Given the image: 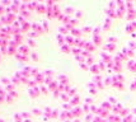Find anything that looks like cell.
<instances>
[{
    "instance_id": "cell-1",
    "label": "cell",
    "mask_w": 136,
    "mask_h": 122,
    "mask_svg": "<svg viewBox=\"0 0 136 122\" xmlns=\"http://www.w3.org/2000/svg\"><path fill=\"white\" fill-rule=\"evenodd\" d=\"M36 10H37L38 13H46V10H47V5H46V3H39Z\"/></svg>"
},
{
    "instance_id": "cell-2",
    "label": "cell",
    "mask_w": 136,
    "mask_h": 122,
    "mask_svg": "<svg viewBox=\"0 0 136 122\" xmlns=\"http://www.w3.org/2000/svg\"><path fill=\"white\" fill-rule=\"evenodd\" d=\"M38 4H39L38 1H36V0H32L31 3H28V4H27V8H28V10L31 12V10H33V9H37Z\"/></svg>"
},
{
    "instance_id": "cell-3",
    "label": "cell",
    "mask_w": 136,
    "mask_h": 122,
    "mask_svg": "<svg viewBox=\"0 0 136 122\" xmlns=\"http://www.w3.org/2000/svg\"><path fill=\"white\" fill-rule=\"evenodd\" d=\"M12 1L13 0H0V4L7 8V7H9V5H12Z\"/></svg>"
},
{
    "instance_id": "cell-4",
    "label": "cell",
    "mask_w": 136,
    "mask_h": 122,
    "mask_svg": "<svg viewBox=\"0 0 136 122\" xmlns=\"http://www.w3.org/2000/svg\"><path fill=\"white\" fill-rule=\"evenodd\" d=\"M17 20H18V22H19V23H20V24H23V23H24V22H27L28 19H26V18H24V17H23V15H20V14H18V15H17Z\"/></svg>"
},
{
    "instance_id": "cell-5",
    "label": "cell",
    "mask_w": 136,
    "mask_h": 122,
    "mask_svg": "<svg viewBox=\"0 0 136 122\" xmlns=\"http://www.w3.org/2000/svg\"><path fill=\"white\" fill-rule=\"evenodd\" d=\"M29 27H31V23H29V22H24V23L23 24H22L20 26V29H23V31H26V29H28V28H29Z\"/></svg>"
},
{
    "instance_id": "cell-6",
    "label": "cell",
    "mask_w": 136,
    "mask_h": 122,
    "mask_svg": "<svg viewBox=\"0 0 136 122\" xmlns=\"http://www.w3.org/2000/svg\"><path fill=\"white\" fill-rule=\"evenodd\" d=\"M20 15H23L26 19H28V17H29V10H22V12H19Z\"/></svg>"
},
{
    "instance_id": "cell-7",
    "label": "cell",
    "mask_w": 136,
    "mask_h": 122,
    "mask_svg": "<svg viewBox=\"0 0 136 122\" xmlns=\"http://www.w3.org/2000/svg\"><path fill=\"white\" fill-rule=\"evenodd\" d=\"M31 27L33 28V31H37V29L39 28V24L37 23V22H32V23H31Z\"/></svg>"
},
{
    "instance_id": "cell-8",
    "label": "cell",
    "mask_w": 136,
    "mask_h": 122,
    "mask_svg": "<svg viewBox=\"0 0 136 122\" xmlns=\"http://www.w3.org/2000/svg\"><path fill=\"white\" fill-rule=\"evenodd\" d=\"M5 14V7L0 4V15H4Z\"/></svg>"
},
{
    "instance_id": "cell-9",
    "label": "cell",
    "mask_w": 136,
    "mask_h": 122,
    "mask_svg": "<svg viewBox=\"0 0 136 122\" xmlns=\"http://www.w3.org/2000/svg\"><path fill=\"white\" fill-rule=\"evenodd\" d=\"M41 23H42V26H43V28H45V29H47V28H48V24H47L46 19H43V20L41 22Z\"/></svg>"
},
{
    "instance_id": "cell-10",
    "label": "cell",
    "mask_w": 136,
    "mask_h": 122,
    "mask_svg": "<svg viewBox=\"0 0 136 122\" xmlns=\"http://www.w3.org/2000/svg\"><path fill=\"white\" fill-rule=\"evenodd\" d=\"M28 36H29V37H36V36H37V32H35V31H29Z\"/></svg>"
},
{
    "instance_id": "cell-11",
    "label": "cell",
    "mask_w": 136,
    "mask_h": 122,
    "mask_svg": "<svg viewBox=\"0 0 136 122\" xmlns=\"http://www.w3.org/2000/svg\"><path fill=\"white\" fill-rule=\"evenodd\" d=\"M28 43H29V45H32V46L35 45V42H33V40H31V38H29V41H28Z\"/></svg>"
},
{
    "instance_id": "cell-12",
    "label": "cell",
    "mask_w": 136,
    "mask_h": 122,
    "mask_svg": "<svg viewBox=\"0 0 136 122\" xmlns=\"http://www.w3.org/2000/svg\"><path fill=\"white\" fill-rule=\"evenodd\" d=\"M22 1H23V3H26V4H28V3H31L32 0H22Z\"/></svg>"
},
{
    "instance_id": "cell-13",
    "label": "cell",
    "mask_w": 136,
    "mask_h": 122,
    "mask_svg": "<svg viewBox=\"0 0 136 122\" xmlns=\"http://www.w3.org/2000/svg\"><path fill=\"white\" fill-rule=\"evenodd\" d=\"M36 1H38V3H45V0H36Z\"/></svg>"
},
{
    "instance_id": "cell-14",
    "label": "cell",
    "mask_w": 136,
    "mask_h": 122,
    "mask_svg": "<svg viewBox=\"0 0 136 122\" xmlns=\"http://www.w3.org/2000/svg\"><path fill=\"white\" fill-rule=\"evenodd\" d=\"M0 28H1V22H0Z\"/></svg>"
}]
</instances>
